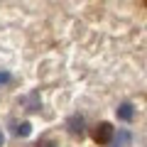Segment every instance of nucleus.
I'll use <instances>...</instances> for the list:
<instances>
[{
  "instance_id": "f257e3e1",
  "label": "nucleus",
  "mask_w": 147,
  "mask_h": 147,
  "mask_svg": "<svg viewBox=\"0 0 147 147\" xmlns=\"http://www.w3.org/2000/svg\"><path fill=\"white\" fill-rule=\"evenodd\" d=\"M113 135H115V127L110 125V123H98V125L91 130V137H93L96 145H110Z\"/></svg>"
},
{
  "instance_id": "f03ea898",
  "label": "nucleus",
  "mask_w": 147,
  "mask_h": 147,
  "mask_svg": "<svg viewBox=\"0 0 147 147\" xmlns=\"http://www.w3.org/2000/svg\"><path fill=\"white\" fill-rule=\"evenodd\" d=\"M66 127H69V132H71L74 137H81L86 132V123H84V115H71L66 120Z\"/></svg>"
},
{
  "instance_id": "7ed1b4c3",
  "label": "nucleus",
  "mask_w": 147,
  "mask_h": 147,
  "mask_svg": "<svg viewBox=\"0 0 147 147\" xmlns=\"http://www.w3.org/2000/svg\"><path fill=\"white\" fill-rule=\"evenodd\" d=\"M115 115H118V120H123V123H130L132 118H135V105L125 100V103H120V105L115 108Z\"/></svg>"
},
{
  "instance_id": "20e7f679",
  "label": "nucleus",
  "mask_w": 147,
  "mask_h": 147,
  "mask_svg": "<svg viewBox=\"0 0 147 147\" xmlns=\"http://www.w3.org/2000/svg\"><path fill=\"white\" fill-rule=\"evenodd\" d=\"M132 142V135L127 130H118L115 135H113V140H110V147H130Z\"/></svg>"
},
{
  "instance_id": "39448f33",
  "label": "nucleus",
  "mask_w": 147,
  "mask_h": 147,
  "mask_svg": "<svg viewBox=\"0 0 147 147\" xmlns=\"http://www.w3.org/2000/svg\"><path fill=\"white\" fill-rule=\"evenodd\" d=\"M30 132H32V125H30V123H12V135L27 137Z\"/></svg>"
},
{
  "instance_id": "423d86ee",
  "label": "nucleus",
  "mask_w": 147,
  "mask_h": 147,
  "mask_svg": "<svg viewBox=\"0 0 147 147\" xmlns=\"http://www.w3.org/2000/svg\"><path fill=\"white\" fill-rule=\"evenodd\" d=\"M12 81V74L10 71H0V86H7Z\"/></svg>"
},
{
  "instance_id": "0eeeda50",
  "label": "nucleus",
  "mask_w": 147,
  "mask_h": 147,
  "mask_svg": "<svg viewBox=\"0 0 147 147\" xmlns=\"http://www.w3.org/2000/svg\"><path fill=\"white\" fill-rule=\"evenodd\" d=\"M3 142H5V135H3V130H0V147H3Z\"/></svg>"
}]
</instances>
